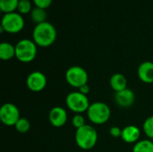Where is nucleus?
<instances>
[{"label": "nucleus", "instance_id": "nucleus-14", "mask_svg": "<svg viewBox=\"0 0 153 152\" xmlns=\"http://www.w3.org/2000/svg\"><path fill=\"white\" fill-rule=\"evenodd\" d=\"M110 86L115 92H118L127 89V80L122 73H115L110 78Z\"/></svg>", "mask_w": 153, "mask_h": 152}, {"label": "nucleus", "instance_id": "nucleus-12", "mask_svg": "<svg viewBox=\"0 0 153 152\" xmlns=\"http://www.w3.org/2000/svg\"><path fill=\"white\" fill-rule=\"evenodd\" d=\"M138 77L144 83H153V62L145 61L139 65Z\"/></svg>", "mask_w": 153, "mask_h": 152}, {"label": "nucleus", "instance_id": "nucleus-23", "mask_svg": "<svg viewBox=\"0 0 153 152\" xmlns=\"http://www.w3.org/2000/svg\"><path fill=\"white\" fill-rule=\"evenodd\" d=\"M33 3L35 4V5L37 7L46 9L48 6H50V4L52 3V0H33Z\"/></svg>", "mask_w": 153, "mask_h": 152}, {"label": "nucleus", "instance_id": "nucleus-21", "mask_svg": "<svg viewBox=\"0 0 153 152\" xmlns=\"http://www.w3.org/2000/svg\"><path fill=\"white\" fill-rule=\"evenodd\" d=\"M31 3L30 0H20L17 7L18 13L21 14H26L31 12Z\"/></svg>", "mask_w": 153, "mask_h": 152}, {"label": "nucleus", "instance_id": "nucleus-4", "mask_svg": "<svg viewBox=\"0 0 153 152\" xmlns=\"http://www.w3.org/2000/svg\"><path fill=\"white\" fill-rule=\"evenodd\" d=\"M86 113L89 120L94 125L106 124L111 116V110L109 107L106 103L100 101L91 104Z\"/></svg>", "mask_w": 153, "mask_h": 152}, {"label": "nucleus", "instance_id": "nucleus-20", "mask_svg": "<svg viewBox=\"0 0 153 152\" xmlns=\"http://www.w3.org/2000/svg\"><path fill=\"white\" fill-rule=\"evenodd\" d=\"M143 128L145 135L150 140H153V116H151L144 121Z\"/></svg>", "mask_w": 153, "mask_h": 152}, {"label": "nucleus", "instance_id": "nucleus-1", "mask_svg": "<svg viewBox=\"0 0 153 152\" xmlns=\"http://www.w3.org/2000/svg\"><path fill=\"white\" fill-rule=\"evenodd\" d=\"M57 32L56 27L49 22H44L36 26L32 31V40L37 46L47 47L51 46L56 39Z\"/></svg>", "mask_w": 153, "mask_h": 152}, {"label": "nucleus", "instance_id": "nucleus-11", "mask_svg": "<svg viewBox=\"0 0 153 152\" xmlns=\"http://www.w3.org/2000/svg\"><path fill=\"white\" fill-rule=\"evenodd\" d=\"M117 105L122 108H130L135 100V95L134 91L130 89H126L124 90L115 93L114 96Z\"/></svg>", "mask_w": 153, "mask_h": 152}, {"label": "nucleus", "instance_id": "nucleus-2", "mask_svg": "<svg viewBox=\"0 0 153 152\" xmlns=\"http://www.w3.org/2000/svg\"><path fill=\"white\" fill-rule=\"evenodd\" d=\"M75 142L77 146L84 151L91 150L98 142V133L95 128L90 125L76 129L75 132Z\"/></svg>", "mask_w": 153, "mask_h": 152}, {"label": "nucleus", "instance_id": "nucleus-3", "mask_svg": "<svg viewBox=\"0 0 153 152\" xmlns=\"http://www.w3.org/2000/svg\"><path fill=\"white\" fill-rule=\"evenodd\" d=\"M37 44L29 39H23L15 45V57L22 63H30L36 58Z\"/></svg>", "mask_w": 153, "mask_h": 152}, {"label": "nucleus", "instance_id": "nucleus-10", "mask_svg": "<svg viewBox=\"0 0 153 152\" xmlns=\"http://www.w3.org/2000/svg\"><path fill=\"white\" fill-rule=\"evenodd\" d=\"M48 119L50 124L54 127H62L67 122V113L62 107H54L51 108L48 114Z\"/></svg>", "mask_w": 153, "mask_h": 152}, {"label": "nucleus", "instance_id": "nucleus-15", "mask_svg": "<svg viewBox=\"0 0 153 152\" xmlns=\"http://www.w3.org/2000/svg\"><path fill=\"white\" fill-rule=\"evenodd\" d=\"M15 56V46L9 42L0 44V58L3 61H8Z\"/></svg>", "mask_w": 153, "mask_h": 152}, {"label": "nucleus", "instance_id": "nucleus-22", "mask_svg": "<svg viewBox=\"0 0 153 152\" xmlns=\"http://www.w3.org/2000/svg\"><path fill=\"white\" fill-rule=\"evenodd\" d=\"M72 124L76 129H79V128H81L86 125L85 124V118L82 114H75L72 119Z\"/></svg>", "mask_w": 153, "mask_h": 152}, {"label": "nucleus", "instance_id": "nucleus-7", "mask_svg": "<svg viewBox=\"0 0 153 152\" xmlns=\"http://www.w3.org/2000/svg\"><path fill=\"white\" fill-rule=\"evenodd\" d=\"M67 83L75 89H80L88 82V73L85 69L79 65H74L67 69L65 73Z\"/></svg>", "mask_w": 153, "mask_h": 152}, {"label": "nucleus", "instance_id": "nucleus-25", "mask_svg": "<svg viewBox=\"0 0 153 152\" xmlns=\"http://www.w3.org/2000/svg\"><path fill=\"white\" fill-rule=\"evenodd\" d=\"M79 91H80L81 93L84 94V95H87V94L90 93L91 90H90L89 85H88V84H85V85H83L82 87H81V88L79 89Z\"/></svg>", "mask_w": 153, "mask_h": 152}, {"label": "nucleus", "instance_id": "nucleus-9", "mask_svg": "<svg viewBox=\"0 0 153 152\" xmlns=\"http://www.w3.org/2000/svg\"><path fill=\"white\" fill-rule=\"evenodd\" d=\"M26 85L30 90L33 92H39L46 88L47 77L43 73L34 71L28 75L26 79Z\"/></svg>", "mask_w": 153, "mask_h": 152}, {"label": "nucleus", "instance_id": "nucleus-24", "mask_svg": "<svg viewBox=\"0 0 153 152\" xmlns=\"http://www.w3.org/2000/svg\"><path fill=\"white\" fill-rule=\"evenodd\" d=\"M122 130L120 127L118 126H112L109 130V134L113 137V138H121L122 135Z\"/></svg>", "mask_w": 153, "mask_h": 152}, {"label": "nucleus", "instance_id": "nucleus-13", "mask_svg": "<svg viewBox=\"0 0 153 152\" xmlns=\"http://www.w3.org/2000/svg\"><path fill=\"white\" fill-rule=\"evenodd\" d=\"M140 136L141 131L137 126L128 125L122 130L121 139L126 143H136L137 142H139Z\"/></svg>", "mask_w": 153, "mask_h": 152}, {"label": "nucleus", "instance_id": "nucleus-16", "mask_svg": "<svg viewBox=\"0 0 153 152\" xmlns=\"http://www.w3.org/2000/svg\"><path fill=\"white\" fill-rule=\"evenodd\" d=\"M47 17H48V13H47L46 10L43 8L35 6L30 12V18H31L32 22H35L36 24L47 22Z\"/></svg>", "mask_w": 153, "mask_h": 152}, {"label": "nucleus", "instance_id": "nucleus-6", "mask_svg": "<svg viewBox=\"0 0 153 152\" xmlns=\"http://www.w3.org/2000/svg\"><path fill=\"white\" fill-rule=\"evenodd\" d=\"M66 107L75 114H82L87 112L90 107V101L87 95L78 91L70 92L65 99Z\"/></svg>", "mask_w": 153, "mask_h": 152}, {"label": "nucleus", "instance_id": "nucleus-19", "mask_svg": "<svg viewBox=\"0 0 153 152\" xmlns=\"http://www.w3.org/2000/svg\"><path fill=\"white\" fill-rule=\"evenodd\" d=\"M16 131L20 133H26L30 128V121L27 119V118H24V117H21L17 123L15 124L14 125Z\"/></svg>", "mask_w": 153, "mask_h": 152}, {"label": "nucleus", "instance_id": "nucleus-5", "mask_svg": "<svg viewBox=\"0 0 153 152\" xmlns=\"http://www.w3.org/2000/svg\"><path fill=\"white\" fill-rule=\"evenodd\" d=\"M24 24V19L22 17V14H21L20 13L12 12L4 13L1 20L0 31H6L8 33H18L23 29Z\"/></svg>", "mask_w": 153, "mask_h": 152}, {"label": "nucleus", "instance_id": "nucleus-18", "mask_svg": "<svg viewBox=\"0 0 153 152\" xmlns=\"http://www.w3.org/2000/svg\"><path fill=\"white\" fill-rule=\"evenodd\" d=\"M20 0H0V9L4 13L15 12Z\"/></svg>", "mask_w": 153, "mask_h": 152}, {"label": "nucleus", "instance_id": "nucleus-8", "mask_svg": "<svg viewBox=\"0 0 153 152\" xmlns=\"http://www.w3.org/2000/svg\"><path fill=\"white\" fill-rule=\"evenodd\" d=\"M20 111L13 103H5L0 108V120L6 126H14L20 119Z\"/></svg>", "mask_w": 153, "mask_h": 152}, {"label": "nucleus", "instance_id": "nucleus-17", "mask_svg": "<svg viewBox=\"0 0 153 152\" xmlns=\"http://www.w3.org/2000/svg\"><path fill=\"white\" fill-rule=\"evenodd\" d=\"M133 152H153V142L151 140L139 141L134 145Z\"/></svg>", "mask_w": 153, "mask_h": 152}]
</instances>
